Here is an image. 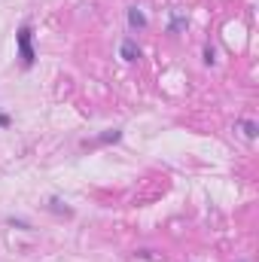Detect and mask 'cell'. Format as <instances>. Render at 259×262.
I'll use <instances>...</instances> for the list:
<instances>
[{
    "mask_svg": "<svg viewBox=\"0 0 259 262\" xmlns=\"http://www.w3.org/2000/svg\"><path fill=\"white\" fill-rule=\"evenodd\" d=\"M18 52H21V61H25V67L34 64V49H31V28H28V25L18 31Z\"/></svg>",
    "mask_w": 259,
    "mask_h": 262,
    "instance_id": "1",
    "label": "cell"
},
{
    "mask_svg": "<svg viewBox=\"0 0 259 262\" xmlns=\"http://www.w3.org/2000/svg\"><path fill=\"white\" fill-rule=\"evenodd\" d=\"M128 21L134 25V28H143V25H146V18H143L137 9H131V12H128Z\"/></svg>",
    "mask_w": 259,
    "mask_h": 262,
    "instance_id": "2",
    "label": "cell"
},
{
    "mask_svg": "<svg viewBox=\"0 0 259 262\" xmlns=\"http://www.w3.org/2000/svg\"><path fill=\"white\" fill-rule=\"evenodd\" d=\"M122 55H125L128 61H134V55H137V49H134V43H122Z\"/></svg>",
    "mask_w": 259,
    "mask_h": 262,
    "instance_id": "3",
    "label": "cell"
}]
</instances>
